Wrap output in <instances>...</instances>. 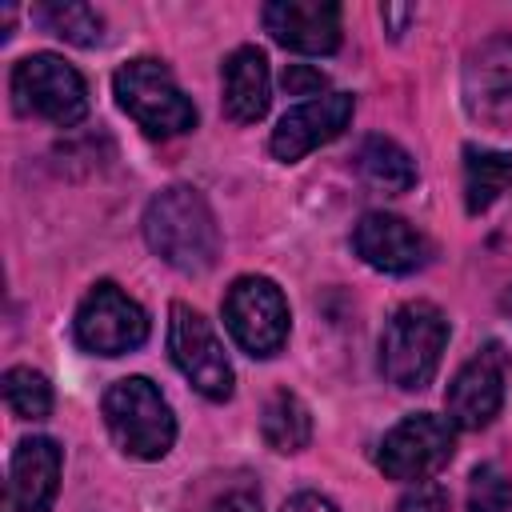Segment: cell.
I'll list each match as a JSON object with an SVG mask.
<instances>
[{
	"instance_id": "cell-1",
	"label": "cell",
	"mask_w": 512,
	"mask_h": 512,
	"mask_svg": "<svg viewBox=\"0 0 512 512\" xmlns=\"http://www.w3.org/2000/svg\"><path fill=\"white\" fill-rule=\"evenodd\" d=\"M144 240L164 264H172L184 276L208 272L220 256L216 216H212L208 200L188 184H172V188H164L148 200Z\"/></svg>"
},
{
	"instance_id": "cell-2",
	"label": "cell",
	"mask_w": 512,
	"mask_h": 512,
	"mask_svg": "<svg viewBox=\"0 0 512 512\" xmlns=\"http://www.w3.org/2000/svg\"><path fill=\"white\" fill-rule=\"evenodd\" d=\"M444 344H448V320L436 304H428V300L400 304L380 336V368H384L388 384H396L404 392L428 388L440 368Z\"/></svg>"
},
{
	"instance_id": "cell-3",
	"label": "cell",
	"mask_w": 512,
	"mask_h": 512,
	"mask_svg": "<svg viewBox=\"0 0 512 512\" xmlns=\"http://www.w3.org/2000/svg\"><path fill=\"white\" fill-rule=\"evenodd\" d=\"M104 424L124 456L160 460L176 440V416L160 388L144 376H124L104 392Z\"/></svg>"
},
{
	"instance_id": "cell-4",
	"label": "cell",
	"mask_w": 512,
	"mask_h": 512,
	"mask_svg": "<svg viewBox=\"0 0 512 512\" xmlns=\"http://www.w3.org/2000/svg\"><path fill=\"white\" fill-rule=\"evenodd\" d=\"M116 100L120 108L148 132V136H180L188 128H196V104L184 96V88L176 84V76L168 72V64L140 56L128 60L116 80Z\"/></svg>"
},
{
	"instance_id": "cell-5",
	"label": "cell",
	"mask_w": 512,
	"mask_h": 512,
	"mask_svg": "<svg viewBox=\"0 0 512 512\" xmlns=\"http://www.w3.org/2000/svg\"><path fill=\"white\" fill-rule=\"evenodd\" d=\"M12 100L24 116H40L56 128H72L88 116L84 76L52 52H32L12 68Z\"/></svg>"
},
{
	"instance_id": "cell-6",
	"label": "cell",
	"mask_w": 512,
	"mask_h": 512,
	"mask_svg": "<svg viewBox=\"0 0 512 512\" xmlns=\"http://www.w3.org/2000/svg\"><path fill=\"white\" fill-rule=\"evenodd\" d=\"M224 328L248 356H276L288 340V300L268 276H240L224 296Z\"/></svg>"
},
{
	"instance_id": "cell-7",
	"label": "cell",
	"mask_w": 512,
	"mask_h": 512,
	"mask_svg": "<svg viewBox=\"0 0 512 512\" xmlns=\"http://www.w3.org/2000/svg\"><path fill=\"white\" fill-rule=\"evenodd\" d=\"M168 352H172V364L184 372V380L208 396V400H228L232 396V364H228V352L220 344V336L212 332V324L188 308V304H172L168 308Z\"/></svg>"
},
{
	"instance_id": "cell-8",
	"label": "cell",
	"mask_w": 512,
	"mask_h": 512,
	"mask_svg": "<svg viewBox=\"0 0 512 512\" xmlns=\"http://www.w3.org/2000/svg\"><path fill=\"white\" fill-rule=\"evenodd\" d=\"M72 332H76V344L92 356H124L148 340V316L112 280H100L80 300Z\"/></svg>"
},
{
	"instance_id": "cell-9",
	"label": "cell",
	"mask_w": 512,
	"mask_h": 512,
	"mask_svg": "<svg viewBox=\"0 0 512 512\" xmlns=\"http://www.w3.org/2000/svg\"><path fill=\"white\" fill-rule=\"evenodd\" d=\"M452 420L432 416V412H416L404 416L384 440H380V472L404 484H420L428 480L440 464H448L452 456Z\"/></svg>"
},
{
	"instance_id": "cell-10",
	"label": "cell",
	"mask_w": 512,
	"mask_h": 512,
	"mask_svg": "<svg viewBox=\"0 0 512 512\" xmlns=\"http://www.w3.org/2000/svg\"><path fill=\"white\" fill-rule=\"evenodd\" d=\"M352 108H356L352 92H324V96H316V100H304L300 108L284 112L280 124L272 128V140H268L272 156L284 160V164H292V160L308 156L312 148L336 140V136L348 128Z\"/></svg>"
},
{
	"instance_id": "cell-11",
	"label": "cell",
	"mask_w": 512,
	"mask_h": 512,
	"mask_svg": "<svg viewBox=\"0 0 512 512\" xmlns=\"http://www.w3.org/2000/svg\"><path fill=\"white\" fill-rule=\"evenodd\" d=\"M352 248L368 268L388 272V276H408V272L424 268L432 256V244L408 220H400L392 212L360 216V224L352 228Z\"/></svg>"
},
{
	"instance_id": "cell-12",
	"label": "cell",
	"mask_w": 512,
	"mask_h": 512,
	"mask_svg": "<svg viewBox=\"0 0 512 512\" xmlns=\"http://www.w3.org/2000/svg\"><path fill=\"white\" fill-rule=\"evenodd\" d=\"M60 444L48 436H28L12 448L8 480H4V508L0 512H52L60 488Z\"/></svg>"
},
{
	"instance_id": "cell-13",
	"label": "cell",
	"mask_w": 512,
	"mask_h": 512,
	"mask_svg": "<svg viewBox=\"0 0 512 512\" xmlns=\"http://www.w3.org/2000/svg\"><path fill=\"white\" fill-rule=\"evenodd\" d=\"M260 20L268 36L292 52L328 56L340 48V8L332 0H272Z\"/></svg>"
},
{
	"instance_id": "cell-14",
	"label": "cell",
	"mask_w": 512,
	"mask_h": 512,
	"mask_svg": "<svg viewBox=\"0 0 512 512\" xmlns=\"http://www.w3.org/2000/svg\"><path fill=\"white\" fill-rule=\"evenodd\" d=\"M504 404V348H480L448 384V420L456 428H484Z\"/></svg>"
},
{
	"instance_id": "cell-15",
	"label": "cell",
	"mask_w": 512,
	"mask_h": 512,
	"mask_svg": "<svg viewBox=\"0 0 512 512\" xmlns=\"http://www.w3.org/2000/svg\"><path fill=\"white\" fill-rule=\"evenodd\" d=\"M464 104L480 120H496L512 108V40L492 36L464 60Z\"/></svg>"
},
{
	"instance_id": "cell-16",
	"label": "cell",
	"mask_w": 512,
	"mask_h": 512,
	"mask_svg": "<svg viewBox=\"0 0 512 512\" xmlns=\"http://www.w3.org/2000/svg\"><path fill=\"white\" fill-rule=\"evenodd\" d=\"M224 112L236 124H256L268 112V60L260 48H236L224 60Z\"/></svg>"
},
{
	"instance_id": "cell-17",
	"label": "cell",
	"mask_w": 512,
	"mask_h": 512,
	"mask_svg": "<svg viewBox=\"0 0 512 512\" xmlns=\"http://www.w3.org/2000/svg\"><path fill=\"white\" fill-rule=\"evenodd\" d=\"M356 168H360L364 184H372L376 192H388V196H400L416 184L412 156L388 136H364L356 148Z\"/></svg>"
},
{
	"instance_id": "cell-18",
	"label": "cell",
	"mask_w": 512,
	"mask_h": 512,
	"mask_svg": "<svg viewBox=\"0 0 512 512\" xmlns=\"http://www.w3.org/2000/svg\"><path fill=\"white\" fill-rule=\"evenodd\" d=\"M260 436L268 448L276 452H300L308 448L312 440V412L304 408V400L288 388H276L268 400H264V412H260Z\"/></svg>"
},
{
	"instance_id": "cell-19",
	"label": "cell",
	"mask_w": 512,
	"mask_h": 512,
	"mask_svg": "<svg viewBox=\"0 0 512 512\" xmlns=\"http://www.w3.org/2000/svg\"><path fill=\"white\" fill-rule=\"evenodd\" d=\"M512 184V152H488V148H464V204L468 212H484L508 192Z\"/></svg>"
},
{
	"instance_id": "cell-20",
	"label": "cell",
	"mask_w": 512,
	"mask_h": 512,
	"mask_svg": "<svg viewBox=\"0 0 512 512\" xmlns=\"http://www.w3.org/2000/svg\"><path fill=\"white\" fill-rule=\"evenodd\" d=\"M32 20L44 32H52V36H60L68 44H80V48H92L104 36L100 12L92 4H80V0H48V4H36L32 8Z\"/></svg>"
},
{
	"instance_id": "cell-21",
	"label": "cell",
	"mask_w": 512,
	"mask_h": 512,
	"mask_svg": "<svg viewBox=\"0 0 512 512\" xmlns=\"http://www.w3.org/2000/svg\"><path fill=\"white\" fill-rule=\"evenodd\" d=\"M4 400L20 420H44L52 412V384L36 368H8L4 372Z\"/></svg>"
},
{
	"instance_id": "cell-22",
	"label": "cell",
	"mask_w": 512,
	"mask_h": 512,
	"mask_svg": "<svg viewBox=\"0 0 512 512\" xmlns=\"http://www.w3.org/2000/svg\"><path fill=\"white\" fill-rule=\"evenodd\" d=\"M468 512H512V480L496 464L472 468V480H468Z\"/></svg>"
},
{
	"instance_id": "cell-23",
	"label": "cell",
	"mask_w": 512,
	"mask_h": 512,
	"mask_svg": "<svg viewBox=\"0 0 512 512\" xmlns=\"http://www.w3.org/2000/svg\"><path fill=\"white\" fill-rule=\"evenodd\" d=\"M400 512H448V496H444L440 484L420 480V484L400 500Z\"/></svg>"
},
{
	"instance_id": "cell-24",
	"label": "cell",
	"mask_w": 512,
	"mask_h": 512,
	"mask_svg": "<svg viewBox=\"0 0 512 512\" xmlns=\"http://www.w3.org/2000/svg\"><path fill=\"white\" fill-rule=\"evenodd\" d=\"M280 84H284L288 96H312L316 100L320 88H324V76L316 68H308V64H288L284 76H280Z\"/></svg>"
},
{
	"instance_id": "cell-25",
	"label": "cell",
	"mask_w": 512,
	"mask_h": 512,
	"mask_svg": "<svg viewBox=\"0 0 512 512\" xmlns=\"http://www.w3.org/2000/svg\"><path fill=\"white\" fill-rule=\"evenodd\" d=\"M208 512H260V496L252 488H232L224 492Z\"/></svg>"
},
{
	"instance_id": "cell-26",
	"label": "cell",
	"mask_w": 512,
	"mask_h": 512,
	"mask_svg": "<svg viewBox=\"0 0 512 512\" xmlns=\"http://www.w3.org/2000/svg\"><path fill=\"white\" fill-rule=\"evenodd\" d=\"M280 512H340L328 496H320V492H300V496H292Z\"/></svg>"
},
{
	"instance_id": "cell-27",
	"label": "cell",
	"mask_w": 512,
	"mask_h": 512,
	"mask_svg": "<svg viewBox=\"0 0 512 512\" xmlns=\"http://www.w3.org/2000/svg\"><path fill=\"white\" fill-rule=\"evenodd\" d=\"M380 16L392 24V36H400V32H404V24L412 20V8H384Z\"/></svg>"
},
{
	"instance_id": "cell-28",
	"label": "cell",
	"mask_w": 512,
	"mask_h": 512,
	"mask_svg": "<svg viewBox=\"0 0 512 512\" xmlns=\"http://www.w3.org/2000/svg\"><path fill=\"white\" fill-rule=\"evenodd\" d=\"M504 308H508V312H512V288H508V292H504Z\"/></svg>"
}]
</instances>
